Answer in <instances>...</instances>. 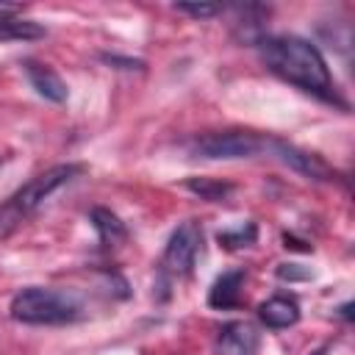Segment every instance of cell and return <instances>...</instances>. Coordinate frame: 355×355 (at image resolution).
Wrapping results in <instances>:
<instances>
[{"label": "cell", "instance_id": "cell-10", "mask_svg": "<svg viewBox=\"0 0 355 355\" xmlns=\"http://www.w3.org/2000/svg\"><path fill=\"white\" fill-rule=\"evenodd\" d=\"M241 286H244V272L241 269H230L225 275H219L208 291V305L211 308H219V311H227V308H236L241 302Z\"/></svg>", "mask_w": 355, "mask_h": 355}, {"label": "cell", "instance_id": "cell-18", "mask_svg": "<svg viewBox=\"0 0 355 355\" xmlns=\"http://www.w3.org/2000/svg\"><path fill=\"white\" fill-rule=\"evenodd\" d=\"M349 308H352L349 302H344V305H341V316H344V319H349V316H352V313H349Z\"/></svg>", "mask_w": 355, "mask_h": 355}, {"label": "cell", "instance_id": "cell-2", "mask_svg": "<svg viewBox=\"0 0 355 355\" xmlns=\"http://www.w3.org/2000/svg\"><path fill=\"white\" fill-rule=\"evenodd\" d=\"M78 175H83L80 164H58L44 169L42 175L31 178L22 189H17L6 205H0V239L8 236L25 216H31L53 191H58L61 186H67L69 180H75Z\"/></svg>", "mask_w": 355, "mask_h": 355}, {"label": "cell", "instance_id": "cell-1", "mask_svg": "<svg viewBox=\"0 0 355 355\" xmlns=\"http://www.w3.org/2000/svg\"><path fill=\"white\" fill-rule=\"evenodd\" d=\"M258 47H261L263 64L277 78L294 83L297 89H302L324 103L344 105L336 94V86H333V78H330V69H327L322 53L311 42H305L300 36H269V39H261Z\"/></svg>", "mask_w": 355, "mask_h": 355}, {"label": "cell", "instance_id": "cell-9", "mask_svg": "<svg viewBox=\"0 0 355 355\" xmlns=\"http://www.w3.org/2000/svg\"><path fill=\"white\" fill-rule=\"evenodd\" d=\"M258 319L272 330H283V327H291L300 322V305H297V300L277 294V297H269L266 302H261Z\"/></svg>", "mask_w": 355, "mask_h": 355}, {"label": "cell", "instance_id": "cell-7", "mask_svg": "<svg viewBox=\"0 0 355 355\" xmlns=\"http://www.w3.org/2000/svg\"><path fill=\"white\" fill-rule=\"evenodd\" d=\"M261 336L250 322H227L216 333V355H258Z\"/></svg>", "mask_w": 355, "mask_h": 355}, {"label": "cell", "instance_id": "cell-17", "mask_svg": "<svg viewBox=\"0 0 355 355\" xmlns=\"http://www.w3.org/2000/svg\"><path fill=\"white\" fill-rule=\"evenodd\" d=\"M277 277H280V280H308L311 272H305V269L300 272L297 263H280V266H277Z\"/></svg>", "mask_w": 355, "mask_h": 355}, {"label": "cell", "instance_id": "cell-3", "mask_svg": "<svg viewBox=\"0 0 355 355\" xmlns=\"http://www.w3.org/2000/svg\"><path fill=\"white\" fill-rule=\"evenodd\" d=\"M80 313L83 305L72 291L31 286L11 300V319L22 324H69L80 319Z\"/></svg>", "mask_w": 355, "mask_h": 355}, {"label": "cell", "instance_id": "cell-15", "mask_svg": "<svg viewBox=\"0 0 355 355\" xmlns=\"http://www.w3.org/2000/svg\"><path fill=\"white\" fill-rule=\"evenodd\" d=\"M175 11L189 14V17H194V19H211V17H216L222 8H219V6H211V3H175Z\"/></svg>", "mask_w": 355, "mask_h": 355}, {"label": "cell", "instance_id": "cell-8", "mask_svg": "<svg viewBox=\"0 0 355 355\" xmlns=\"http://www.w3.org/2000/svg\"><path fill=\"white\" fill-rule=\"evenodd\" d=\"M22 67H25V75H28L31 86L36 89V94H42L50 103H64L67 100V83L61 80V75L53 67L39 64V61H25Z\"/></svg>", "mask_w": 355, "mask_h": 355}, {"label": "cell", "instance_id": "cell-11", "mask_svg": "<svg viewBox=\"0 0 355 355\" xmlns=\"http://www.w3.org/2000/svg\"><path fill=\"white\" fill-rule=\"evenodd\" d=\"M17 6H0V42H28V39H42L47 31L33 22L14 17Z\"/></svg>", "mask_w": 355, "mask_h": 355}, {"label": "cell", "instance_id": "cell-13", "mask_svg": "<svg viewBox=\"0 0 355 355\" xmlns=\"http://www.w3.org/2000/svg\"><path fill=\"white\" fill-rule=\"evenodd\" d=\"M183 186H186L191 194H197L200 200H208V202H222V200H227L230 191H233L230 183L214 180V178H189Z\"/></svg>", "mask_w": 355, "mask_h": 355}, {"label": "cell", "instance_id": "cell-4", "mask_svg": "<svg viewBox=\"0 0 355 355\" xmlns=\"http://www.w3.org/2000/svg\"><path fill=\"white\" fill-rule=\"evenodd\" d=\"M263 136L250 130H222V133H202L191 141V153L202 158H250L266 150Z\"/></svg>", "mask_w": 355, "mask_h": 355}, {"label": "cell", "instance_id": "cell-16", "mask_svg": "<svg viewBox=\"0 0 355 355\" xmlns=\"http://www.w3.org/2000/svg\"><path fill=\"white\" fill-rule=\"evenodd\" d=\"M100 58H103L105 64L119 67V69H144V61H136V58H122V55H108V53H103Z\"/></svg>", "mask_w": 355, "mask_h": 355}, {"label": "cell", "instance_id": "cell-14", "mask_svg": "<svg viewBox=\"0 0 355 355\" xmlns=\"http://www.w3.org/2000/svg\"><path fill=\"white\" fill-rule=\"evenodd\" d=\"M255 236H258L255 225H252V222H244V225H239V227L219 230V233H216V241H219V247H225V250H241V247L255 244Z\"/></svg>", "mask_w": 355, "mask_h": 355}, {"label": "cell", "instance_id": "cell-5", "mask_svg": "<svg viewBox=\"0 0 355 355\" xmlns=\"http://www.w3.org/2000/svg\"><path fill=\"white\" fill-rule=\"evenodd\" d=\"M202 244V227L194 219H186L183 225L175 227V233L169 236L166 247H164V258H161V269L164 275L172 277H186L197 261Z\"/></svg>", "mask_w": 355, "mask_h": 355}, {"label": "cell", "instance_id": "cell-12", "mask_svg": "<svg viewBox=\"0 0 355 355\" xmlns=\"http://www.w3.org/2000/svg\"><path fill=\"white\" fill-rule=\"evenodd\" d=\"M92 225H94V230H97L103 244H119V241L128 239L125 222L108 208H92Z\"/></svg>", "mask_w": 355, "mask_h": 355}, {"label": "cell", "instance_id": "cell-6", "mask_svg": "<svg viewBox=\"0 0 355 355\" xmlns=\"http://www.w3.org/2000/svg\"><path fill=\"white\" fill-rule=\"evenodd\" d=\"M266 150H272L286 166H291L294 172H300V175H305L311 180H333V169L316 153L300 150V147H294L288 141H280V139H269Z\"/></svg>", "mask_w": 355, "mask_h": 355}]
</instances>
